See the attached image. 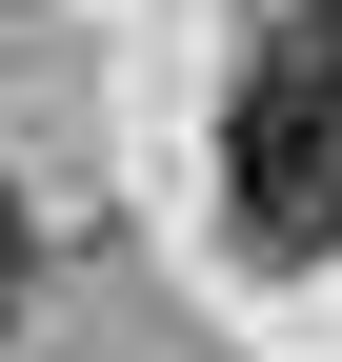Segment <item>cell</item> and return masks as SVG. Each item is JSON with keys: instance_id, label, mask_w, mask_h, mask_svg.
Here are the masks:
<instances>
[{"instance_id": "obj_1", "label": "cell", "mask_w": 342, "mask_h": 362, "mask_svg": "<svg viewBox=\"0 0 342 362\" xmlns=\"http://www.w3.org/2000/svg\"><path fill=\"white\" fill-rule=\"evenodd\" d=\"M222 221L262 262H322L342 242V101L322 81H262L242 61V101H222Z\"/></svg>"}, {"instance_id": "obj_2", "label": "cell", "mask_w": 342, "mask_h": 362, "mask_svg": "<svg viewBox=\"0 0 342 362\" xmlns=\"http://www.w3.org/2000/svg\"><path fill=\"white\" fill-rule=\"evenodd\" d=\"M0 322H20V202H0Z\"/></svg>"}]
</instances>
